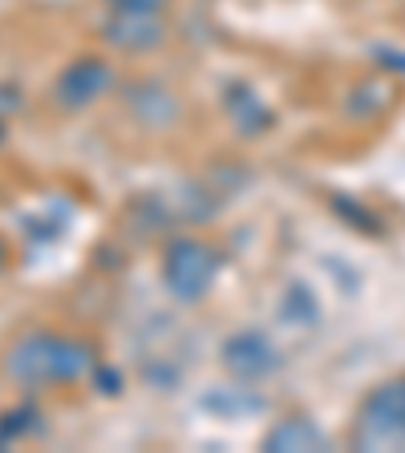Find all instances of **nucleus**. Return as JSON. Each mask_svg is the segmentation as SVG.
<instances>
[{
    "mask_svg": "<svg viewBox=\"0 0 405 453\" xmlns=\"http://www.w3.org/2000/svg\"><path fill=\"white\" fill-rule=\"evenodd\" d=\"M105 12H170L175 0H102Z\"/></svg>",
    "mask_w": 405,
    "mask_h": 453,
    "instance_id": "12",
    "label": "nucleus"
},
{
    "mask_svg": "<svg viewBox=\"0 0 405 453\" xmlns=\"http://www.w3.org/2000/svg\"><path fill=\"white\" fill-rule=\"evenodd\" d=\"M223 105H227V113H231V122H236V130L244 134V138H260V134L272 126V113L264 110V102L255 94H227L223 97Z\"/></svg>",
    "mask_w": 405,
    "mask_h": 453,
    "instance_id": "10",
    "label": "nucleus"
},
{
    "mask_svg": "<svg viewBox=\"0 0 405 453\" xmlns=\"http://www.w3.org/2000/svg\"><path fill=\"white\" fill-rule=\"evenodd\" d=\"M12 110H17V94L4 85V89H0V146H4V138H9V113Z\"/></svg>",
    "mask_w": 405,
    "mask_h": 453,
    "instance_id": "13",
    "label": "nucleus"
},
{
    "mask_svg": "<svg viewBox=\"0 0 405 453\" xmlns=\"http://www.w3.org/2000/svg\"><path fill=\"white\" fill-rule=\"evenodd\" d=\"M349 441L353 449H405V372L361 396Z\"/></svg>",
    "mask_w": 405,
    "mask_h": 453,
    "instance_id": "3",
    "label": "nucleus"
},
{
    "mask_svg": "<svg viewBox=\"0 0 405 453\" xmlns=\"http://www.w3.org/2000/svg\"><path fill=\"white\" fill-rule=\"evenodd\" d=\"M37 405L33 401H25V405L9 409V413L0 417V441H17V437H28V434H37Z\"/></svg>",
    "mask_w": 405,
    "mask_h": 453,
    "instance_id": "11",
    "label": "nucleus"
},
{
    "mask_svg": "<svg viewBox=\"0 0 405 453\" xmlns=\"http://www.w3.org/2000/svg\"><path fill=\"white\" fill-rule=\"evenodd\" d=\"M4 264H9V247L0 243V272H4Z\"/></svg>",
    "mask_w": 405,
    "mask_h": 453,
    "instance_id": "14",
    "label": "nucleus"
},
{
    "mask_svg": "<svg viewBox=\"0 0 405 453\" xmlns=\"http://www.w3.org/2000/svg\"><path fill=\"white\" fill-rule=\"evenodd\" d=\"M122 110L130 113V122L142 130H170L183 122V102L159 77H134L122 89Z\"/></svg>",
    "mask_w": 405,
    "mask_h": 453,
    "instance_id": "7",
    "label": "nucleus"
},
{
    "mask_svg": "<svg viewBox=\"0 0 405 453\" xmlns=\"http://www.w3.org/2000/svg\"><path fill=\"white\" fill-rule=\"evenodd\" d=\"M329 437H324V429L312 417L296 413V417H280V421L268 429L264 437H260V449L268 453H288V449H300V453H312V449H329Z\"/></svg>",
    "mask_w": 405,
    "mask_h": 453,
    "instance_id": "8",
    "label": "nucleus"
},
{
    "mask_svg": "<svg viewBox=\"0 0 405 453\" xmlns=\"http://www.w3.org/2000/svg\"><path fill=\"white\" fill-rule=\"evenodd\" d=\"M118 89V69L105 53H77L53 73L49 102L61 113H85Z\"/></svg>",
    "mask_w": 405,
    "mask_h": 453,
    "instance_id": "4",
    "label": "nucleus"
},
{
    "mask_svg": "<svg viewBox=\"0 0 405 453\" xmlns=\"http://www.w3.org/2000/svg\"><path fill=\"white\" fill-rule=\"evenodd\" d=\"M97 37L118 57H151L170 41L167 12H105Z\"/></svg>",
    "mask_w": 405,
    "mask_h": 453,
    "instance_id": "5",
    "label": "nucleus"
},
{
    "mask_svg": "<svg viewBox=\"0 0 405 453\" xmlns=\"http://www.w3.org/2000/svg\"><path fill=\"white\" fill-rule=\"evenodd\" d=\"M219 272H223V251L207 235L179 231V235H170L162 243L159 280H162V292L175 303H187V308L203 303L211 296V288L219 283Z\"/></svg>",
    "mask_w": 405,
    "mask_h": 453,
    "instance_id": "2",
    "label": "nucleus"
},
{
    "mask_svg": "<svg viewBox=\"0 0 405 453\" xmlns=\"http://www.w3.org/2000/svg\"><path fill=\"white\" fill-rule=\"evenodd\" d=\"M97 344L90 336H77L49 324H25L12 332L4 352H0V377L20 393H49V388H69L77 380L94 377Z\"/></svg>",
    "mask_w": 405,
    "mask_h": 453,
    "instance_id": "1",
    "label": "nucleus"
},
{
    "mask_svg": "<svg viewBox=\"0 0 405 453\" xmlns=\"http://www.w3.org/2000/svg\"><path fill=\"white\" fill-rule=\"evenodd\" d=\"M219 360H223L227 377L239 380V385H264L268 377L280 372V349L260 328L231 332L223 340V349H219Z\"/></svg>",
    "mask_w": 405,
    "mask_h": 453,
    "instance_id": "6",
    "label": "nucleus"
},
{
    "mask_svg": "<svg viewBox=\"0 0 405 453\" xmlns=\"http://www.w3.org/2000/svg\"><path fill=\"white\" fill-rule=\"evenodd\" d=\"M389 102H393V85H389L386 77H365V81H357L349 89L345 113L357 118V122H373V118H381V113L389 110Z\"/></svg>",
    "mask_w": 405,
    "mask_h": 453,
    "instance_id": "9",
    "label": "nucleus"
}]
</instances>
